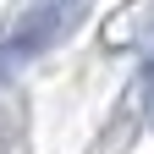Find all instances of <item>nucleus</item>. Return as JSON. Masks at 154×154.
I'll return each instance as SVG.
<instances>
[{"instance_id": "f257e3e1", "label": "nucleus", "mask_w": 154, "mask_h": 154, "mask_svg": "<svg viewBox=\"0 0 154 154\" xmlns=\"http://www.w3.org/2000/svg\"><path fill=\"white\" fill-rule=\"evenodd\" d=\"M66 17H72V0H44L38 11H28L22 22H17L6 38H0V72H17L28 55H38L55 33H61V22H66Z\"/></svg>"}, {"instance_id": "f03ea898", "label": "nucleus", "mask_w": 154, "mask_h": 154, "mask_svg": "<svg viewBox=\"0 0 154 154\" xmlns=\"http://www.w3.org/2000/svg\"><path fill=\"white\" fill-rule=\"evenodd\" d=\"M149 116H154V72H149Z\"/></svg>"}]
</instances>
